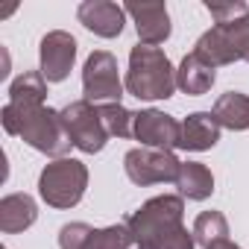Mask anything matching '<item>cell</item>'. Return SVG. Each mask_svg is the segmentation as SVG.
Masks as SVG:
<instances>
[{
	"mask_svg": "<svg viewBox=\"0 0 249 249\" xmlns=\"http://www.w3.org/2000/svg\"><path fill=\"white\" fill-rule=\"evenodd\" d=\"M3 129L15 138H21L24 144H30L33 150L50 156V159H65V153L73 147L65 129L62 111L50 108V106H38V103H6L0 111Z\"/></svg>",
	"mask_w": 249,
	"mask_h": 249,
	"instance_id": "6da1fadb",
	"label": "cell"
},
{
	"mask_svg": "<svg viewBox=\"0 0 249 249\" xmlns=\"http://www.w3.org/2000/svg\"><path fill=\"white\" fill-rule=\"evenodd\" d=\"M126 91L138 100H167L176 91V71L164 50L138 44L129 53Z\"/></svg>",
	"mask_w": 249,
	"mask_h": 249,
	"instance_id": "7a4b0ae2",
	"label": "cell"
},
{
	"mask_svg": "<svg viewBox=\"0 0 249 249\" xmlns=\"http://www.w3.org/2000/svg\"><path fill=\"white\" fill-rule=\"evenodd\" d=\"M182 214H185V199L164 194L147 199L138 211H132L126 217V226L138 249H161V243L182 226Z\"/></svg>",
	"mask_w": 249,
	"mask_h": 249,
	"instance_id": "3957f363",
	"label": "cell"
},
{
	"mask_svg": "<svg viewBox=\"0 0 249 249\" xmlns=\"http://www.w3.org/2000/svg\"><path fill=\"white\" fill-rule=\"evenodd\" d=\"M88 188V167L79 159H56L38 176V194L50 208H73Z\"/></svg>",
	"mask_w": 249,
	"mask_h": 249,
	"instance_id": "277c9868",
	"label": "cell"
},
{
	"mask_svg": "<svg viewBox=\"0 0 249 249\" xmlns=\"http://www.w3.org/2000/svg\"><path fill=\"white\" fill-rule=\"evenodd\" d=\"M126 82H120L117 73V59L108 50H94L85 59L82 68V94L91 106H106V103H120Z\"/></svg>",
	"mask_w": 249,
	"mask_h": 249,
	"instance_id": "5b68a950",
	"label": "cell"
},
{
	"mask_svg": "<svg viewBox=\"0 0 249 249\" xmlns=\"http://www.w3.org/2000/svg\"><path fill=\"white\" fill-rule=\"evenodd\" d=\"M62 120H65V129H68V138L71 144L79 150V153H100L108 141V132L100 120V111L97 106H91L88 100H76V103H68L62 108Z\"/></svg>",
	"mask_w": 249,
	"mask_h": 249,
	"instance_id": "8992f818",
	"label": "cell"
},
{
	"mask_svg": "<svg viewBox=\"0 0 249 249\" xmlns=\"http://www.w3.org/2000/svg\"><path fill=\"white\" fill-rule=\"evenodd\" d=\"M182 161L167 153V150H150V147H135L123 156V170L126 176L147 188V185H161V182H176Z\"/></svg>",
	"mask_w": 249,
	"mask_h": 249,
	"instance_id": "52a82bcc",
	"label": "cell"
},
{
	"mask_svg": "<svg viewBox=\"0 0 249 249\" xmlns=\"http://www.w3.org/2000/svg\"><path fill=\"white\" fill-rule=\"evenodd\" d=\"M135 138L141 141V147L173 153L182 141V123L159 108H144L135 111Z\"/></svg>",
	"mask_w": 249,
	"mask_h": 249,
	"instance_id": "ba28073f",
	"label": "cell"
},
{
	"mask_svg": "<svg viewBox=\"0 0 249 249\" xmlns=\"http://www.w3.org/2000/svg\"><path fill=\"white\" fill-rule=\"evenodd\" d=\"M38 59H41V76L47 82H62L68 79L73 62H76V38L65 30H53L41 38L38 47Z\"/></svg>",
	"mask_w": 249,
	"mask_h": 249,
	"instance_id": "9c48e42d",
	"label": "cell"
},
{
	"mask_svg": "<svg viewBox=\"0 0 249 249\" xmlns=\"http://www.w3.org/2000/svg\"><path fill=\"white\" fill-rule=\"evenodd\" d=\"M194 53L208 62L211 68H220V65H231L237 59H243V50H240V36H237V21L234 24H214L208 33L199 36Z\"/></svg>",
	"mask_w": 249,
	"mask_h": 249,
	"instance_id": "30bf717a",
	"label": "cell"
},
{
	"mask_svg": "<svg viewBox=\"0 0 249 249\" xmlns=\"http://www.w3.org/2000/svg\"><path fill=\"white\" fill-rule=\"evenodd\" d=\"M79 24L100 36V38H117L123 33V24H126V9L111 3V0H85L76 9Z\"/></svg>",
	"mask_w": 249,
	"mask_h": 249,
	"instance_id": "8fae6325",
	"label": "cell"
},
{
	"mask_svg": "<svg viewBox=\"0 0 249 249\" xmlns=\"http://www.w3.org/2000/svg\"><path fill=\"white\" fill-rule=\"evenodd\" d=\"M123 9H126V15H132L141 44L156 47L170 38L173 27H170V12L164 3H126Z\"/></svg>",
	"mask_w": 249,
	"mask_h": 249,
	"instance_id": "7c38bea8",
	"label": "cell"
},
{
	"mask_svg": "<svg viewBox=\"0 0 249 249\" xmlns=\"http://www.w3.org/2000/svg\"><path fill=\"white\" fill-rule=\"evenodd\" d=\"M220 132H223V126L214 120L211 111H194V114H188L182 120V141H179V147L191 150V153L211 150L220 141Z\"/></svg>",
	"mask_w": 249,
	"mask_h": 249,
	"instance_id": "4fadbf2b",
	"label": "cell"
},
{
	"mask_svg": "<svg viewBox=\"0 0 249 249\" xmlns=\"http://www.w3.org/2000/svg\"><path fill=\"white\" fill-rule=\"evenodd\" d=\"M38 220V205L30 194H9L0 199V229L6 234H18Z\"/></svg>",
	"mask_w": 249,
	"mask_h": 249,
	"instance_id": "5bb4252c",
	"label": "cell"
},
{
	"mask_svg": "<svg viewBox=\"0 0 249 249\" xmlns=\"http://www.w3.org/2000/svg\"><path fill=\"white\" fill-rule=\"evenodd\" d=\"M217 73L208 62H202L196 53H188L176 71V88H182L188 97H199V94H208L211 85H214Z\"/></svg>",
	"mask_w": 249,
	"mask_h": 249,
	"instance_id": "9a60e30c",
	"label": "cell"
},
{
	"mask_svg": "<svg viewBox=\"0 0 249 249\" xmlns=\"http://www.w3.org/2000/svg\"><path fill=\"white\" fill-rule=\"evenodd\" d=\"M176 188H179V196L182 199L202 202V199H208L214 194V176L199 161H182L179 176H176Z\"/></svg>",
	"mask_w": 249,
	"mask_h": 249,
	"instance_id": "2e32d148",
	"label": "cell"
},
{
	"mask_svg": "<svg viewBox=\"0 0 249 249\" xmlns=\"http://www.w3.org/2000/svg\"><path fill=\"white\" fill-rule=\"evenodd\" d=\"M211 114H214V120L220 123L223 129H231V132L249 129V94H240V91L223 94L214 103Z\"/></svg>",
	"mask_w": 249,
	"mask_h": 249,
	"instance_id": "e0dca14e",
	"label": "cell"
},
{
	"mask_svg": "<svg viewBox=\"0 0 249 249\" xmlns=\"http://www.w3.org/2000/svg\"><path fill=\"white\" fill-rule=\"evenodd\" d=\"M44 97H47V79L41 76V71H24L9 85V103H38V106H44Z\"/></svg>",
	"mask_w": 249,
	"mask_h": 249,
	"instance_id": "ac0fdd59",
	"label": "cell"
},
{
	"mask_svg": "<svg viewBox=\"0 0 249 249\" xmlns=\"http://www.w3.org/2000/svg\"><path fill=\"white\" fill-rule=\"evenodd\" d=\"M194 240L202 249H211L220 240H229V220L220 211H202L194 220Z\"/></svg>",
	"mask_w": 249,
	"mask_h": 249,
	"instance_id": "d6986e66",
	"label": "cell"
},
{
	"mask_svg": "<svg viewBox=\"0 0 249 249\" xmlns=\"http://www.w3.org/2000/svg\"><path fill=\"white\" fill-rule=\"evenodd\" d=\"M97 111H100V120H103L108 138H129V135H135V111H129L126 106L106 103V106H97Z\"/></svg>",
	"mask_w": 249,
	"mask_h": 249,
	"instance_id": "ffe728a7",
	"label": "cell"
},
{
	"mask_svg": "<svg viewBox=\"0 0 249 249\" xmlns=\"http://www.w3.org/2000/svg\"><path fill=\"white\" fill-rule=\"evenodd\" d=\"M132 243H135V237H132L129 226L126 223H117V226L94 229L85 249H129Z\"/></svg>",
	"mask_w": 249,
	"mask_h": 249,
	"instance_id": "44dd1931",
	"label": "cell"
},
{
	"mask_svg": "<svg viewBox=\"0 0 249 249\" xmlns=\"http://www.w3.org/2000/svg\"><path fill=\"white\" fill-rule=\"evenodd\" d=\"M205 9L211 12L214 24H220V27L234 24V21L249 15V6L243 3V0H229V3H211V0H205Z\"/></svg>",
	"mask_w": 249,
	"mask_h": 249,
	"instance_id": "7402d4cb",
	"label": "cell"
},
{
	"mask_svg": "<svg viewBox=\"0 0 249 249\" xmlns=\"http://www.w3.org/2000/svg\"><path fill=\"white\" fill-rule=\"evenodd\" d=\"M91 231L94 229L88 223H65L59 229V249H85Z\"/></svg>",
	"mask_w": 249,
	"mask_h": 249,
	"instance_id": "603a6c76",
	"label": "cell"
},
{
	"mask_svg": "<svg viewBox=\"0 0 249 249\" xmlns=\"http://www.w3.org/2000/svg\"><path fill=\"white\" fill-rule=\"evenodd\" d=\"M161 249H196V240H194V231H188L185 226H179L164 243H161Z\"/></svg>",
	"mask_w": 249,
	"mask_h": 249,
	"instance_id": "cb8c5ba5",
	"label": "cell"
},
{
	"mask_svg": "<svg viewBox=\"0 0 249 249\" xmlns=\"http://www.w3.org/2000/svg\"><path fill=\"white\" fill-rule=\"evenodd\" d=\"M237 36H240V50H243V59L249 62V15L237 21Z\"/></svg>",
	"mask_w": 249,
	"mask_h": 249,
	"instance_id": "d4e9b609",
	"label": "cell"
},
{
	"mask_svg": "<svg viewBox=\"0 0 249 249\" xmlns=\"http://www.w3.org/2000/svg\"><path fill=\"white\" fill-rule=\"evenodd\" d=\"M211 249H240L237 243H231V240H220V243H214Z\"/></svg>",
	"mask_w": 249,
	"mask_h": 249,
	"instance_id": "484cf974",
	"label": "cell"
}]
</instances>
